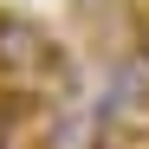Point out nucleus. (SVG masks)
Instances as JSON below:
<instances>
[{
	"label": "nucleus",
	"mask_w": 149,
	"mask_h": 149,
	"mask_svg": "<svg viewBox=\"0 0 149 149\" xmlns=\"http://www.w3.org/2000/svg\"><path fill=\"white\" fill-rule=\"evenodd\" d=\"M52 58H58V45H52V33L33 13H7L0 7V84L39 91V78L52 71Z\"/></svg>",
	"instance_id": "1"
},
{
	"label": "nucleus",
	"mask_w": 149,
	"mask_h": 149,
	"mask_svg": "<svg viewBox=\"0 0 149 149\" xmlns=\"http://www.w3.org/2000/svg\"><path fill=\"white\" fill-rule=\"evenodd\" d=\"M33 149H110V117L104 110H78V104L45 110Z\"/></svg>",
	"instance_id": "2"
},
{
	"label": "nucleus",
	"mask_w": 149,
	"mask_h": 149,
	"mask_svg": "<svg viewBox=\"0 0 149 149\" xmlns=\"http://www.w3.org/2000/svg\"><path fill=\"white\" fill-rule=\"evenodd\" d=\"M0 149H7V130H0Z\"/></svg>",
	"instance_id": "3"
}]
</instances>
